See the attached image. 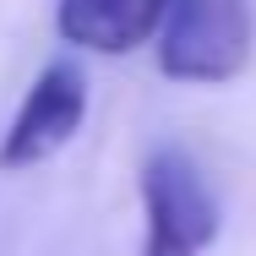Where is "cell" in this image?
<instances>
[{
	"label": "cell",
	"mask_w": 256,
	"mask_h": 256,
	"mask_svg": "<svg viewBox=\"0 0 256 256\" xmlns=\"http://www.w3.org/2000/svg\"><path fill=\"white\" fill-rule=\"evenodd\" d=\"M251 38L246 0H169L158 28V71L196 88L234 82L251 66Z\"/></svg>",
	"instance_id": "1"
},
{
	"label": "cell",
	"mask_w": 256,
	"mask_h": 256,
	"mask_svg": "<svg viewBox=\"0 0 256 256\" xmlns=\"http://www.w3.org/2000/svg\"><path fill=\"white\" fill-rule=\"evenodd\" d=\"M142 212H148L142 256H202L218 240V202L207 191L202 169L180 148L148 153V164H142Z\"/></svg>",
	"instance_id": "2"
},
{
	"label": "cell",
	"mask_w": 256,
	"mask_h": 256,
	"mask_svg": "<svg viewBox=\"0 0 256 256\" xmlns=\"http://www.w3.org/2000/svg\"><path fill=\"white\" fill-rule=\"evenodd\" d=\"M82 120H88V76H82V66L76 60H50L33 76V88L22 93L6 136H0V169L11 174V169H33V164L54 158L82 131Z\"/></svg>",
	"instance_id": "3"
},
{
	"label": "cell",
	"mask_w": 256,
	"mask_h": 256,
	"mask_svg": "<svg viewBox=\"0 0 256 256\" xmlns=\"http://www.w3.org/2000/svg\"><path fill=\"white\" fill-rule=\"evenodd\" d=\"M169 0H60L54 28L88 54H131L164 28Z\"/></svg>",
	"instance_id": "4"
}]
</instances>
